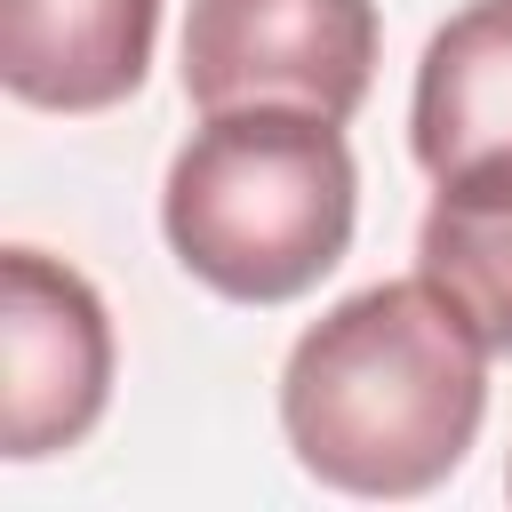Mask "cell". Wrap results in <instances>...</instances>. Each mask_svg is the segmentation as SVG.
I'll return each instance as SVG.
<instances>
[{"instance_id": "obj_1", "label": "cell", "mask_w": 512, "mask_h": 512, "mask_svg": "<svg viewBox=\"0 0 512 512\" xmlns=\"http://www.w3.org/2000/svg\"><path fill=\"white\" fill-rule=\"evenodd\" d=\"M480 416L488 344L424 272L344 296L280 368V432L296 464L344 496L440 488L472 456Z\"/></svg>"}, {"instance_id": "obj_2", "label": "cell", "mask_w": 512, "mask_h": 512, "mask_svg": "<svg viewBox=\"0 0 512 512\" xmlns=\"http://www.w3.org/2000/svg\"><path fill=\"white\" fill-rule=\"evenodd\" d=\"M360 168L344 120L296 104L200 112L192 144L168 160L160 232L176 264L232 304H296L352 248Z\"/></svg>"}, {"instance_id": "obj_3", "label": "cell", "mask_w": 512, "mask_h": 512, "mask_svg": "<svg viewBox=\"0 0 512 512\" xmlns=\"http://www.w3.org/2000/svg\"><path fill=\"white\" fill-rule=\"evenodd\" d=\"M376 72V0H192L184 96L192 112L296 104L352 120Z\"/></svg>"}, {"instance_id": "obj_4", "label": "cell", "mask_w": 512, "mask_h": 512, "mask_svg": "<svg viewBox=\"0 0 512 512\" xmlns=\"http://www.w3.org/2000/svg\"><path fill=\"white\" fill-rule=\"evenodd\" d=\"M112 400V312L104 296L40 256H0V448L16 464H40L96 432Z\"/></svg>"}, {"instance_id": "obj_5", "label": "cell", "mask_w": 512, "mask_h": 512, "mask_svg": "<svg viewBox=\"0 0 512 512\" xmlns=\"http://www.w3.org/2000/svg\"><path fill=\"white\" fill-rule=\"evenodd\" d=\"M160 0H0V80L40 112H112L144 88Z\"/></svg>"}, {"instance_id": "obj_6", "label": "cell", "mask_w": 512, "mask_h": 512, "mask_svg": "<svg viewBox=\"0 0 512 512\" xmlns=\"http://www.w3.org/2000/svg\"><path fill=\"white\" fill-rule=\"evenodd\" d=\"M408 136L432 184L512 152V0H472L432 32Z\"/></svg>"}, {"instance_id": "obj_7", "label": "cell", "mask_w": 512, "mask_h": 512, "mask_svg": "<svg viewBox=\"0 0 512 512\" xmlns=\"http://www.w3.org/2000/svg\"><path fill=\"white\" fill-rule=\"evenodd\" d=\"M416 272L480 328L488 352H512V152L440 176L416 232Z\"/></svg>"}, {"instance_id": "obj_8", "label": "cell", "mask_w": 512, "mask_h": 512, "mask_svg": "<svg viewBox=\"0 0 512 512\" xmlns=\"http://www.w3.org/2000/svg\"><path fill=\"white\" fill-rule=\"evenodd\" d=\"M504 496H512V464H504Z\"/></svg>"}]
</instances>
